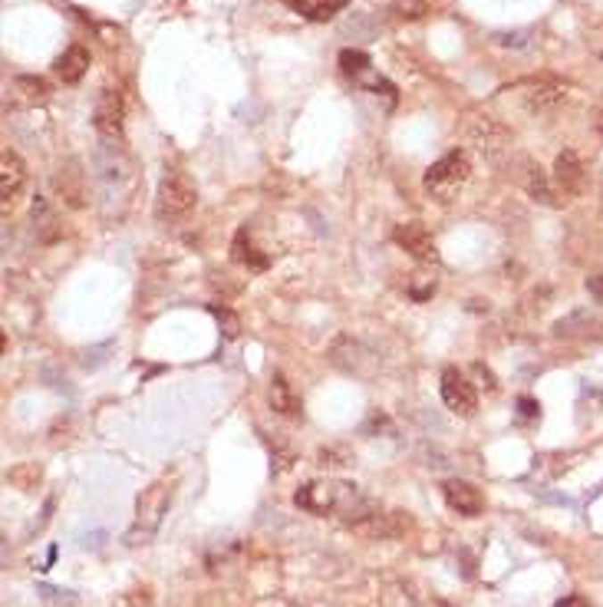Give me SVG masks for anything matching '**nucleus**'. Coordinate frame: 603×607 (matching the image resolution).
<instances>
[{"mask_svg":"<svg viewBox=\"0 0 603 607\" xmlns=\"http://www.w3.org/2000/svg\"><path fill=\"white\" fill-rule=\"evenodd\" d=\"M389 11L402 17V21H419L429 13V4L425 0H389Z\"/></svg>","mask_w":603,"mask_h":607,"instance_id":"20","label":"nucleus"},{"mask_svg":"<svg viewBox=\"0 0 603 607\" xmlns=\"http://www.w3.org/2000/svg\"><path fill=\"white\" fill-rule=\"evenodd\" d=\"M442 400L455 416H475V410H478V393H475L472 379L458 370L442 373Z\"/></svg>","mask_w":603,"mask_h":607,"instance_id":"7","label":"nucleus"},{"mask_svg":"<svg viewBox=\"0 0 603 607\" xmlns=\"http://www.w3.org/2000/svg\"><path fill=\"white\" fill-rule=\"evenodd\" d=\"M468 139H472L475 149L482 152V155H488V159H498V155L511 146L508 129L498 120H491V116H475V120L468 122Z\"/></svg>","mask_w":603,"mask_h":607,"instance_id":"8","label":"nucleus"},{"mask_svg":"<svg viewBox=\"0 0 603 607\" xmlns=\"http://www.w3.org/2000/svg\"><path fill=\"white\" fill-rule=\"evenodd\" d=\"M340 66H343V73L359 76V73H367L369 56L363 54V50H343V54H340Z\"/></svg>","mask_w":603,"mask_h":607,"instance_id":"21","label":"nucleus"},{"mask_svg":"<svg viewBox=\"0 0 603 607\" xmlns=\"http://www.w3.org/2000/svg\"><path fill=\"white\" fill-rule=\"evenodd\" d=\"M392 241H396L412 261H419V264H439V245H435L432 231L422 225V221H402V225H396Z\"/></svg>","mask_w":603,"mask_h":607,"instance_id":"5","label":"nucleus"},{"mask_svg":"<svg viewBox=\"0 0 603 607\" xmlns=\"http://www.w3.org/2000/svg\"><path fill=\"white\" fill-rule=\"evenodd\" d=\"M231 261L241 264V268H248V271H268V264H270L268 254L251 241L248 228H237L235 241H231Z\"/></svg>","mask_w":603,"mask_h":607,"instance_id":"13","label":"nucleus"},{"mask_svg":"<svg viewBox=\"0 0 603 607\" xmlns=\"http://www.w3.org/2000/svg\"><path fill=\"white\" fill-rule=\"evenodd\" d=\"M23 188H27V165L17 152L4 149L0 155V198H4V212H11L21 202Z\"/></svg>","mask_w":603,"mask_h":607,"instance_id":"10","label":"nucleus"},{"mask_svg":"<svg viewBox=\"0 0 603 607\" xmlns=\"http://www.w3.org/2000/svg\"><path fill=\"white\" fill-rule=\"evenodd\" d=\"M515 93L531 112H544V109L558 106L560 99H567V87L554 76H528V79L515 83Z\"/></svg>","mask_w":603,"mask_h":607,"instance_id":"6","label":"nucleus"},{"mask_svg":"<svg viewBox=\"0 0 603 607\" xmlns=\"http://www.w3.org/2000/svg\"><path fill=\"white\" fill-rule=\"evenodd\" d=\"M211 314L218 317V324H225V337H237V330H241V324H237V317L227 311V307H218V304H211Z\"/></svg>","mask_w":603,"mask_h":607,"instance_id":"22","label":"nucleus"},{"mask_svg":"<svg viewBox=\"0 0 603 607\" xmlns=\"http://www.w3.org/2000/svg\"><path fill=\"white\" fill-rule=\"evenodd\" d=\"M87 70H89V50L79 44L70 46L63 56H56V63H54V73L60 76L63 83H70V87L79 83V79L87 76Z\"/></svg>","mask_w":603,"mask_h":607,"instance_id":"15","label":"nucleus"},{"mask_svg":"<svg viewBox=\"0 0 603 607\" xmlns=\"http://www.w3.org/2000/svg\"><path fill=\"white\" fill-rule=\"evenodd\" d=\"M198 205V188L185 172H165L155 192V215L162 221H178Z\"/></svg>","mask_w":603,"mask_h":607,"instance_id":"4","label":"nucleus"},{"mask_svg":"<svg viewBox=\"0 0 603 607\" xmlns=\"http://www.w3.org/2000/svg\"><path fill=\"white\" fill-rule=\"evenodd\" d=\"M587 291L597 304H603V274H593L591 281H587Z\"/></svg>","mask_w":603,"mask_h":607,"instance_id":"25","label":"nucleus"},{"mask_svg":"<svg viewBox=\"0 0 603 607\" xmlns=\"http://www.w3.org/2000/svg\"><path fill=\"white\" fill-rule=\"evenodd\" d=\"M528 37H531L528 30H517V33H498L495 40L501 46H517V50H521V46H528Z\"/></svg>","mask_w":603,"mask_h":607,"instance_id":"23","label":"nucleus"},{"mask_svg":"<svg viewBox=\"0 0 603 607\" xmlns=\"http://www.w3.org/2000/svg\"><path fill=\"white\" fill-rule=\"evenodd\" d=\"M54 185H56V195L63 198L70 208H83V205H87V192H83V172L76 169V162L63 165V169L56 172Z\"/></svg>","mask_w":603,"mask_h":607,"instance_id":"14","label":"nucleus"},{"mask_svg":"<svg viewBox=\"0 0 603 607\" xmlns=\"http://www.w3.org/2000/svg\"><path fill=\"white\" fill-rule=\"evenodd\" d=\"M293 502H297V509L313 511V515H334V511H340V515H346V519L356 521V525L373 515V511H369V502L359 499L356 486H350V482H334V478L307 482L303 488H297Z\"/></svg>","mask_w":603,"mask_h":607,"instance_id":"1","label":"nucleus"},{"mask_svg":"<svg viewBox=\"0 0 603 607\" xmlns=\"http://www.w3.org/2000/svg\"><path fill=\"white\" fill-rule=\"evenodd\" d=\"M268 396H270V410L274 412H280V416H301L303 403H301V396L293 393V387L287 383L284 373H274V377H270Z\"/></svg>","mask_w":603,"mask_h":607,"instance_id":"16","label":"nucleus"},{"mask_svg":"<svg viewBox=\"0 0 603 607\" xmlns=\"http://www.w3.org/2000/svg\"><path fill=\"white\" fill-rule=\"evenodd\" d=\"M554 607H591V604H587V601H583L581 595H567V597H560V601H558Z\"/></svg>","mask_w":603,"mask_h":607,"instance_id":"26","label":"nucleus"},{"mask_svg":"<svg viewBox=\"0 0 603 607\" xmlns=\"http://www.w3.org/2000/svg\"><path fill=\"white\" fill-rule=\"evenodd\" d=\"M517 410H521V420H534V416H538V403L531 400V396H521V400H517Z\"/></svg>","mask_w":603,"mask_h":607,"instance_id":"24","label":"nucleus"},{"mask_svg":"<svg viewBox=\"0 0 603 607\" xmlns=\"http://www.w3.org/2000/svg\"><path fill=\"white\" fill-rule=\"evenodd\" d=\"M126 106H122V93L119 89H103L96 99V109H93V126H96L99 136L106 139H119L122 136V126H126Z\"/></svg>","mask_w":603,"mask_h":607,"instance_id":"9","label":"nucleus"},{"mask_svg":"<svg viewBox=\"0 0 603 607\" xmlns=\"http://www.w3.org/2000/svg\"><path fill=\"white\" fill-rule=\"evenodd\" d=\"M525 188H528V195L534 202H544V205H554V195H550V185L544 179L538 165H528V172H525Z\"/></svg>","mask_w":603,"mask_h":607,"instance_id":"19","label":"nucleus"},{"mask_svg":"<svg viewBox=\"0 0 603 607\" xmlns=\"http://www.w3.org/2000/svg\"><path fill=\"white\" fill-rule=\"evenodd\" d=\"M442 495L449 502V509L465 515V519H478V515L485 511V495H482L472 482H465V478H449V482L442 486Z\"/></svg>","mask_w":603,"mask_h":607,"instance_id":"11","label":"nucleus"},{"mask_svg":"<svg viewBox=\"0 0 603 607\" xmlns=\"http://www.w3.org/2000/svg\"><path fill=\"white\" fill-rule=\"evenodd\" d=\"M13 89H17L23 96V103H30V106L50 99V87H46V79H40V76H17V79H13Z\"/></svg>","mask_w":603,"mask_h":607,"instance_id":"18","label":"nucleus"},{"mask_svg":"<svg viewBox=\"0 0 603 607\" xmlns=\"http://www.w3.org/2000/svg\"><path fill=\"white\" fill-rule=\"evenodd\" d=\"M284 7H291L293 13H301L307 21H330L334 13H340L350 0H280Z\"/></svg>","mask_w":603,"mask_h":607,"instance_id":"17","label":"nucleus"},{"mask_svg":"<svg viewBox=\"0 0 603 607\" xmlns=\"http://www.w3.org/2000/svg\"><path fill=\"white\" fill-rule=\"evenodd\" d=\"M172 486H175V478H159V482H152V486L142 492L139 502H136V521H132L126 542L145 545L152 535L159 531L165 511L172 505Z\"/></svg>","mask_w":603,"mask_h":607,"instance_id":"3","label":"nucleus"},{"mask_svg":"<svg viewBox=\"0 0 603 607\" xmlns=\"http://www.w3.org/2000/svg\"><path fill=\"white\" fill-rule=\"evenodd\" d=\"M554 185H558L567 198L581 195L583 192V185H587V172H583V162L577 159V152L574 149H564L558 159H554Z\"/></svg>","mask_w":603,"mask_h":607,"instance_id":"12","label":"nucleus"},{"mask_svg":"<svg viewBox=\"0 0 603 607\" xmlns=\"http://www.w3.org/2000/svg\"><path fill=\"white\" fill-rule=\"evenodd\" d=\"M472 179V159H468V152L465 149H452L445 152L439 162H432L425 169V179H422V188H425V195L442 202V205H449L458 198L465 185Z\"/></svg>","mask_w":603,"mask_h":607,"instance_id":"2","label":"nucleus"}]
</instances>
